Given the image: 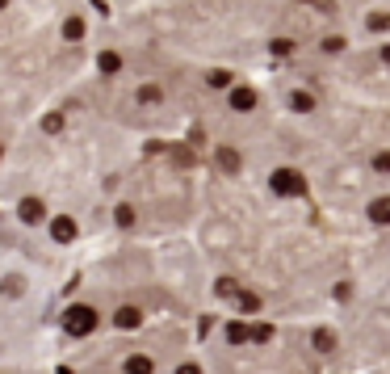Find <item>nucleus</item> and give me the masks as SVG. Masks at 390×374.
I'll list each match as a JSON object with an SVG mask.
<instances>
[{
	"label": "nucleus",
	"instance_id": "1",
	"mask_svg": "<svg viewBox=\"0 0 390 374\" xmlns=\"http://www.w3.org/2000/svg\"><path fill=\"white\" fill-rule=\"evenodd\" d=\"M269 185H273V194H282V198H302L306 194V177L298 169H277L269 177Z\"/></svg>",
	"mask_w": 390,
	"mask_h": 374
},
{
	"label": "nucleus",
	"instance_id": "16",
	"mask_svg": "<svg viewBox=\"0 0 390 374\" xmlns=\"http://www.w3.org/2000/svg\"><path fill=\"white\" fill-rule=\"evenodd\" d=\"M118 227H135V206H118Z\"/></svg>",
	"mask_w": 390,
	"mask_h": 374
},
{
	"label": "nucleus",
	"instance_id": "20",
	"mask_svg": "<svg viewBox=\"0 0 390 374\" xmlns=\"http://www.w3.org/2000/svg\"><path fill=\"white\" fill-rule=\"evenodd\" d=\"M139 101H143V105L159 101V88H155V84H143V88H139Z\"/></svg>",
	"mask_w": 390,
	"mask_h": 374
},
{
	"label": "nucleus",
	"instance_id": "3",
	"mask_svg": "<svg viewBox=\"0 0 390 374\" xmlns=\"http://www.w3.org/2000/svg\"><path fill=\"white\" fill-rule=\"evenodd\" d=\"M17 215H21V223H42L46 206H42L38 198H21V202H17Z\"/></svg>",
	"mask_w": 390,
	"mask_h": 374
},
{
	"label": "nucleus",
	"instance_id": "12",
	"mask_svg": "<svg viewBox=\"0 0 390 374\" xmlns=\"http://www.w3.org/2000/svg\"><path fill=\"white\" fill-rule=\"evenodd\" d=\"M240 307H244V311H260V294H252V290H240Z\"/></svg>",
	"mask_w": 390,
	"mask_h": 374
},
{
	"label": "nucleus",
	"instance_id": "25",
	"mask_svg": "<svg viewBox=\"0 0 390 374\" xmlns=\"http://www.w3.org/2000/svg\"><path fill=\"white\" fill-rule=\"evenodd\" d=\"M5 5H9V0H0V9H5Z\"/></svg>",
	"mask_w": 390,
	"mask_h": 374
},
{
	"label": "nucleus",
	"instance_id": "8",
	"mask_svg": "<svg viewBox=\"0 0 390 374\" xmlns=\"http://www.w3.org/2000/svg\"><path fill=\"white\" fill-rule=\"evenodd\" d=\"M369 219L373 223H390V198H373L369 202Z\"/></svg>",
	"mask_w": 390,
	"mask_h": 374
},
{
	"label": "nucleus",
	"instance_id": "14",
	"mask_svg": "<svg viewBox=\"0 0 390 374\" xmlns=\"http://www.w3.org/2000/svg\"><path fill=\"white\" fill-rule=\"evenodd\" d=\"M122 68V59L114 55V50H105V55H101V72H118Z\"/></svg>",
	"mask_w": 390,
	"mask_h": 374
},
{
	"label": "nucleus",
	"instance_id": "18",
	"mask_svg": "<svg viewBox=\"0 0 390 374\" xmlns=\"http://www.w3.org/2000/svg\"><path fill=\"white\" fill-rule=\"evenodd\" d=\"M369 30H373V34L390 30V17H386V13H373V17H369Z\"/></svg>",
	"mask_w": 390,
	"mask_h": 374
},
{
	"label": "nucleus",
	"instance_id": "2",
	"mask_svg": "<svg viewBox=\"0 0 390 374\" xmlns=\"http://www.w3.org/2000/svg\"><path fill=\"white\" fill-rule=\"evenodd\" d=\"M97 328V311L92 307H68L64 311V333L68 337H88Z\"/></svg>",
	"mask_w": 390,
	"mask_h": 374
},
{
	"label": "nucleus",
	"instance_id": "11",
	"mask_svg": "<svg viewBox=\"0 0 390 374\" xmlns=\"http://www.w3.org/2000/svg\"><path fill=\"white\" fill-rule=\"evenodd\" d=\"M331 345H336V333H327V328H319V333H315V349H319V353H327Z\"/></svg>",
	"mask_w": 390,
	"mask_h": 374
},
{
	"label": "nucleus",
	"instance_id": "21",
	"mask_svg": "<svg viewBox=\"0 0 390 374\" xmlns=\"http://www.w3.org/2000/svg\"><path fill=\"white\" fill-rule=\"evenodd\" d=\"M373 169H378V173H390V151H378V156H373Z\"/></svg>",
	"mask_w": 390,
	"mask_h": 374
},
{
	"label": "nucleus",
	"instance_id": "9",
	"mask_svg": "<svg viewBox=\"0 0 390 374\" xmlns=\"http://www.w3.org/2000/svg\"><path fill=\"white\" fill-rule=\"evenodd\" d=\"M126 374H155V362L143 357V353H135V357L126 362Z\"/></svg>",
	"mask_w": 390,
	"mask_h": 374
},
{
	"label": "nucleus",
	"instance_id": "17",
	"mask_svg": "<svg viewBox=\"0 0 390 374\" xmlns=\"http://www.w3.org/2000/svg\"><path fill=\"white\" fill-rule=\"evenodd\" d=\"M323 50H327V55H340V50H344V38H336V34L323 38Z\"/></svg>",
	"mask_w": 390,
	"mask_h": 374
},
{
	"label": "nucleus",
	"instance_id": "13",
	"mask_svg": "<svg viewBox=\"0 0 390 374\" xmlns=\"http://www.w3.org/2000/svg\"><path fill=\"white\" fill-rule=\"evenodd\" d=\"M218 294H222V299H240V286H235V278H222V282H218Z\"/></svg>",
	"mask_w": 390,
	"mask_h": 374
},
{
	"label": "nucleus",
	"instance_id": "10",
	"mask_svg": "<svg viewBox=\"0 0 390 374\" xmlns=\"http://www.w3.org/2000/svg\"><path fill=\"white\" fill-rule=\"evenodd\" d=\"M290 110L311 114V110H315V97H311V93H290Z\"/></svg>",
	"mask_w": 390,
	"mask_h": 374
},
{
	"label": "nucleus",
	"instance_id": "7",
	"mask_svg": "<svg viewBox=\"0 0 390 374\" xmlns=\"http://www.w3.org/2000/svg\"><path fill=\"white\" fill-rule=\"evenodd\" d=\"M114 324H118V328H139V324H143V311H139V307H118Z\"/></svg>",
	"mask_w": 390,
	"mask_h": 374
},
{
	"label": "nucleus",
	"instance_id": "23",
	"mask_svg": "<svg viewBox=\"0 0 390 374\" xmlns=\"http://www.w3.org/2000/svg\"><path fill=\"white\" fill-rule=\"evenodd\" d=\"M177 374H202V366H181Z\"/></svg>",
	"mask_w": 390,
	"mask_h": 374
},
{
	"label": "nucleus",
	"instance_id": "6",
	"mask_svg": "<svg viewBox=\"0 0 390 374\" xmlns=\"http://www.w3.org/2000/svg\"><path fill=\"white\" fill-rule=\"evenodd\" d=\"M214 165H218L222 173H240V151H235V147H218V151H214Z\"/></svg>",
	"mask_w": 390,
	"mask_h": 374
},
{
	"label": "nucleus",
	"instance_id": "22",
	"mask_svg": "<svg viewBox=\"0 0 390 374\" xmlns=\"http://www.w3.org/2000/svg\"><path fill=\"white\" fill-rule=\"evenodd\" d=\"M273 50H277V55H290L294 42H290V38H277V42H273Z\"/></svg>",
	"mask_w": 390,
	"mask_h": 374
},
{
	"label": "nucleus",
	"instance_id": "24",
	"mask_svg": "<svg viewBox=\"0 0 390 374\" xmlns=\"http://www.w3.org/2000/svg\"><path fill=\"white\" fill-rule=\"evenodd\" d=\"M382 64H390V42H386V46H382Z\"/></svg>",
	"mask_w": 390,
	"mask_h": 374
},
{
	"label": "nucleus",
	"instance_id": "19",
	"mask_svg": "<svg viewBox=\"0 0 390 374\" xmlns=\"http://www.w3.org/2000/svg\"><path fill=\"white\" fill-rule=\"evenodd\" d=\"M64 34H68V38H72V42H76V38H80V34H84V21H80V17H72V21H68V26H64Z\"/></svg>",
	"mask_w": 390,
	"mask_h": 374
},
{
	"label": "nucleus",
	"instance_id": "5",
	"mask_svg": "<svg viewBox=\"0 0 390 374\" xmlns=\"http://www.w3.org/2000/svg\"><path fill=\"white\" fill-rule=\"evenodd\" d=\"M231 110H256V88H248V84H240V88H231Z\"/></svg>",
	"mask_w": 390,
	"mask_h": 374
},
{
	"label": "nucleus",
	"instance_id": "4",
	"mask_svg": "<svg viewBox=\"0 0 390 374\" xmlns=\"http://www.w3.org/2000/svg\"><path fill=\"white\" fill-rule=\"evenodd\" d=\"M50 236L59 240V244H72V240H76V219H68V215H55V223H50Z\"/></svg>",
	"mask_w": 390,
	"mask_h": 374
},
{
	"label": "nucleus",
	"instance_id": "15",
	"mask_svg": "<svg viewBox=\"0 0 390 374\" xmlns=\"http://www.w3.org/2000/svg\"><path fill=\"white\" fill-rule=\"evenodd\" d=\"M231 80H235L231 72H210V84H214V88H231Z\"/></svg>",
	"mask_w": 390,
	"mask_h": 374
}]
</instances>
